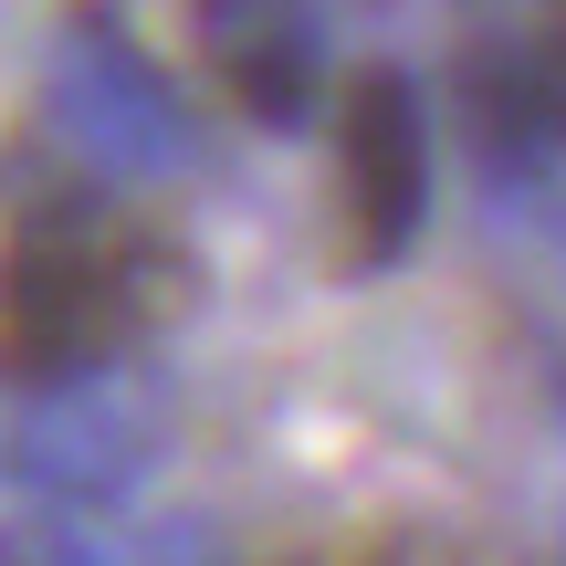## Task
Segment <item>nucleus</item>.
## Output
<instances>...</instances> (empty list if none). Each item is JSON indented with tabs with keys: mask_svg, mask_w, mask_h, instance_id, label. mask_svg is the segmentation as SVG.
Returning <instances> with one entry per match:
<instances>
[{
	"mask_svg": "<svg viewBox=\"0 0 566 566\" xmlns=\"http://www.w3.org/2000/svg\"><path fill=\"white\" fill-rule=\"evenodd\" d=\"M168 441V378L126 357H95V367H63V378H32L11 399V430H0V472H11L32 504H74V514H105V504H137L158 483Z\"/></svg>",
	"mask_w": 566,
	"mask_h": 566,
	"instance_id": "obj_1",
	"label": "nucleus"
},
{
	"mask_svg": "<svg viewBox=\"0 0 566 566\" xmlns=\"http://www.w3.org/2000/svg\"><path fill=\"white\" fill-rule=\"evenodd\" d=\"M42 116L95 179H189L200 168V126H189L179 84L95 11H74L42 53Z\"/></svg>",
	"mask_w": 566,
	"mask_h": 566,
	"instance_id": "obj_2",
	"label": "nucleus"
},
{
	"mask_svg": "<svg viewBox=\"0 0 566 566\" xmlns=\"http://www.w3.org/2000/svg\"><path fill=\"white\" fill-rule=\"evenodd\" d=\"M137 325L126 252H95V231H21L0 252V378H63V367L116 357Z\"/></svg>",
	"mask_w": 566,
	"mask_h": 566,
	"instance_id": "obj_3",
	"label": "nucleus"
},
{
	"mask_svg": "<svg viewBox=\"0 0 566 566\" xmlns=\"http://www.w3.org/2000/svg\"><path fill=\"white\" fill-rule=\"evenodd\" d=\"M346 242L357 263H399L430 221V95L399 63H367L346 74Z\"/></svg>",
	"mask_w": 566,
	"mask_h": 566,
	"instance_id": "obj_4",
	"label": "nucleus"
},
{
	"mask_svg": "<svg viewBox=\"0 0 566 566\" xmlns=\"http://www.w3.org/2000/svg\"><path fill=\"white\" fill-rule=\"evenodd\" d=\"M0 566H147L137 535H105L74 504H11L0 514Z\"/></svg>",
	"mask_w": 566,
	"mask_h": 566,
	"instance_id": "obj_5",
	"label": "nucleus"
},
{
	"mask_svg": "<svg viewBox=\"0 0 566 566\" xmlns=\"http://www.w3.org/2000/svg\"><path fill=\"white\" fill-rule=\"evenodd\" d=\"M147 566H231V535L210 525V514H158V525L137 535Z\"/></svg>",
	"mask_w": 566,
	"mask_h": 566,
	"instance_id": "obj_6",
	"label": "nucleus"
}]
</instances>
